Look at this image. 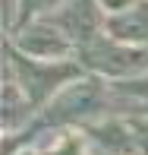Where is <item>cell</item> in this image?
Masks as SVG:
<instances>
[{"label": "cell", "instance_id": "cell-1", "mask_svg": "<svg viewBox=\"0 0 148 155\" xmlns=\"http://www.w3.org/2000/svg\"><path fill=\"white\" fill-rule=\"evenodd\" d=\"M117 114L114 111V92L110 82L95 73L79 76L69 82L60 95H54L44 108L38 111L35 124L29 130L35 133H60V130H88L91 124Z\"/></svg>", "mask_w": 148, "mask_h": 155}, {"label": "cell", "instance_id": "cell-2", "mask_svg": "<svg viewBox=\"0 0 148 155\" xmlns=\"http://www.w3.org/2000/svg\"><path fill=\"white\" fill-rule=\"evenodd\" d=\"M6 73L19 82L35 111H41L54 95H60L69 82H76L79 76H85V67L79 60H35L19 54L16 48L6 45Z\"/></svg>", "mask_w": 148, "mask_h": 155}, {"label": "cell", "instance_id": "cell-3", "mask_svg": "<svg viewBox=\"0 0 148 155\" xmlns=\"http://www.w3.org/2000/svg\"><path fill=\"white\" fill-rule=\"evenodd\" d=\"M6 45L35 60H76V45L51 16L19 25L16 32H10Z\"/></svg>", "mask_w": 148, "mask_h": 155}, {"label": "cell", "instance_id": "cell-4", "mask_svg": "<svg viewBox=\"0 0 148 155\" xmlns=\"http://www.w3.org/2000/svg\"><path fill=\"white\" fill-rule=\"evenodd\" d=\"M51 19L69 35V41L76 45V54L88 48L91 41H98L101 35H107L104 32L107 16L98 6V0H66L57 13H51Z\"/></svg>", "mask_w": 148, "mask_h": 155}, {"label": "cell", "instance_id": "cell-5", "mask_svg": "<svg viewBox=\"0 0 148 155\" xmlns=\"http://www.w3.org/2000/svg\"><path fill=\"white\" fill-rule=\"evenodd\" d=\"M82 133L91 139V149L95 152H104V155H139L129 117H123V114H110V117H104V120L91 124L88 130H82Z\"/></svg>", "mask_w": 148, "mask_h": 155}, {"label": "cell", "instance_id": "cell-6", "mask_svg": "<svg viewBox=\"0 0 148 155\" xmlns=\"http://www.w3.org/2000/svg\"><path fill=\"white\" fill-rule=\"evenodd\" d=\"M104 32L114 41H123L132 48H148V0H136L129 10L107 16Z\"/></svg>", "mask_w": 148, "mask_h": 155}, {"label": "cell", "instance_id": "cell-7", "mask_svg": "<svg viewBox=\"0 0 148 155\" xmlns=\"http://www.w3.org/2000/svg\"><path fill=\"white\" fill-rule=\"evenodd\" d=\"M132 136H136V152L148 155V117H129Z\"/></svg>", "mask_w": 148, "mask_h": 155}, {"label": "cell", "instance_id": "cell-8", "mask_svg": "<svg viewBox=\"0 0 148 155\" xmlns=\"http://www.w3.org/2000/svg\"><path fill=\"white\" fill-rule=\"evenodd\" d=\"M132 3H136V0H98V6L104 10V16H114V13H123V10H129Z\"/></svg>", "mask_w": 148, "mask_h": 155}, {"label": "cell", "instance_id": "cell-9", "mask_svg": "<svg viewBox=\"0 0 148 155\" xmlns=\"http://www.w3.org/2000/svg\"><path fill=\"white\" fill-rule=\"evenodd\" d=\"M91 155H104V152H91Z\"/></svg>", "mask_w": 148, "mask_h": 155}]
</instances>
